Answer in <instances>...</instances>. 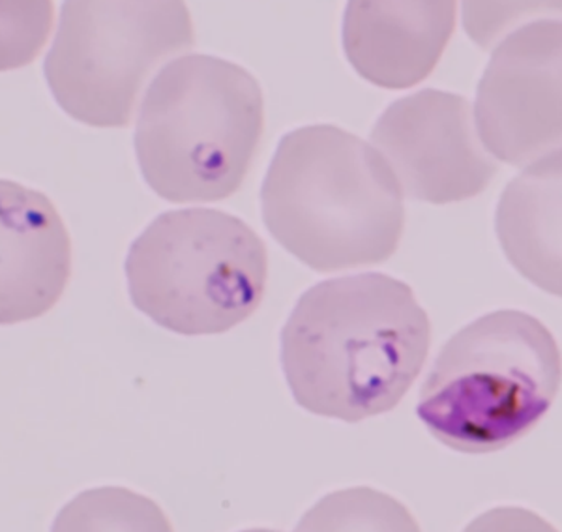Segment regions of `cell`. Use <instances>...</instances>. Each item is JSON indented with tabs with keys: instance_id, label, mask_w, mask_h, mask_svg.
<instances>
[{
	"instance_id": "cell-9",
	"label": "cell",
	"mask_w": 562,
	"mask_h": 532,
	"mask_svg": "<svg viewBox=\"0 0 562 532\" xmlns=\"http://www.w3.org/2000/svg\"><path fill=\"white\" fill-rule=\"evenodd\" d=\"M456 29V2L352 0L344 49L352 68L381 89L422 83L441 60Z\"/></svg>"
},
{
	"instance_id": "cell-3",
	"label": "cell",
	"mask_w": 562,
	"mask_h": 532,
	"mask_svg": "<svg viewBox=\"0 0 562 532\" xmlns=\"http://www.w3.org/2000/svg\"><path fill=\"white\" fill-rule=\"evenodd\" d=\"M265 129V100L243 66L186 55L156 76L140 105L135 155L171 203H214L243 186Z\"/></svg>"
},
{
	"instance_id": "cell-8",
	"label": "cell",
	"mask_w": 562,
	"mask_h": 532,
	"mask_svg": "<svg viewBox=\"0 0 562 532\" xmlns=\"http://www.w3.org/2000/svg\"><path fill=\"white\" fill-rule=\"evenodd\" d=\"M403 195L431 205L471 200L497 177L463 97L426 89L390 105L371 132Z\"/></svg>"
},
{
	"instance_id": "cell-4",
	"label": "cell",
	"mask_w": 562,
	"mask_h": 532,
	"mask_svg": "<svg viewBox=\"0 0 562 532\" xmlns=\"http://www.w3.org/2000/svg\"><path fill=\"white\" fill-rule=\"evenodd\" d=\"M561 386V351L537 317L498 309L447 341L416 415L463 454L508 449L537 428Z\"/></svg>"
},
{
	"instance_id": "cell-10",
	"label": "cell",
	"mask_w": 562,
	"mask_h": 532,
	"mask_svg": "<svg viewBox=\"0 0 562 532\" xmlns=\"http://www.w3.org/2000/svg\"><path fill=\"white\" fill-rule=\"evenodd\" d=\"M2 195V325L36 319L60 301L71 274L65 222L44 193L8 182Z\"/></svg>"
},
{
	"instance_id": "cell-1",
	"label": "cell",
	"mask_w": 562,
	"mask_h": 532,
	"mask_svg": "<svg viewBox=\"0 0 562 532\" xmlns=\"http://www.w3.org/2000/svg\"><path fill=\"white\" fill-rule=\"evenodd\" d=\"M431 322L413 288L371 272L307 288L281 332L296 404L360 422L394 409L428 359Z\"/></svg>"
},
{
	"instance_id": "cell-6",
	"label": "cell",
	"mask_w": 562,
	"mask_h": 532,
	"mask_svg": "<svg viewBox=\"0 0 562 532\" xmlns=\"http://www.w3.org/2000/svg\"><path fill=\"white\" fill-rule=\"evenodd\" d=\"M195 45L184 2H65L45 79L58 105L94 128H126L143 84Z\"/></svg>"
},
{
	"instance_id": "cell-11",
	"label": "cell",
	"mask_w": 562,
	"mask_h": 532,
	"mask_svg": "<svg viewBox=\"0 0 562 532\" xmlns=\"http://www.w3.org/2000/svg\"><path fill=\"white\" fill-rule=\"evenodd\" d=\"M497 235L519 274L561 296V150L512 180L498 201Z\"/></svg>"
},
{
	"instance_id": "cell-2",
	"label": "cell",
	"mask_w": 562,
	"mask_h": 532,
	"mask_svg": "<svg viewBox=\"0 0 562 532\" xmlns=\"http://www.w3.org/2000/svg\"><path fill=\"white\" fill-rule=\"evenodd\" d=\"M261 208L276 242L323 274L384 263L405 227L402 188L386 160L333 124L281 139Z\"/></svg>"
},
{
	"instance_id": "cell-7",
	"label": "cell",
	"mask_w": 562,
	"mask_h": 532,
	"mask_svg": "<svg viewBox=\"0 0 562 532\" xmlns=\"http://www.w3.org/2000/svg\"><path fill=\"white\" fill-rule=\"evenodd\" d=\"M562 26L538 20L495 47L476 94L474 126L486 152L529 167L561 150Z\"/></svg>"
},
{
	"instance_id": "cell-5",
	"label": "cell",
	"mask_w": 562,
	"mask_h": 532,
	"mask_svg": "<svg viewBox=\"0 0 562 532\" xmlns=\"http://www.w3.org/2000/svg\"><path fill=\"white\" fill-rule=\"evenodd\" d=\"M130 296L158 327L182 336L227 332L261 304L269 256L246 222L214 208L161 214L126 257Z\"/></svg>"
}]
</instances>
